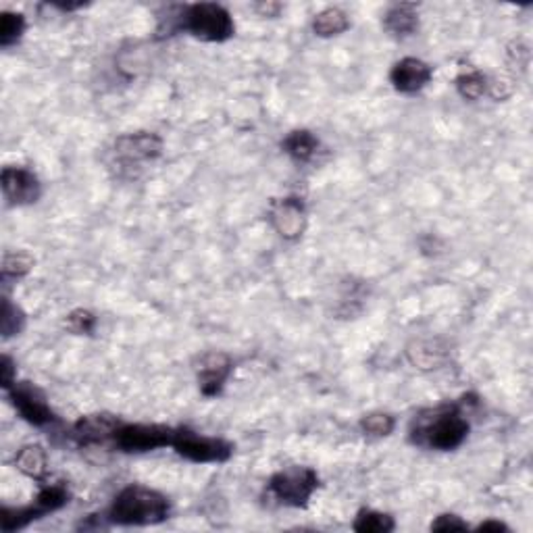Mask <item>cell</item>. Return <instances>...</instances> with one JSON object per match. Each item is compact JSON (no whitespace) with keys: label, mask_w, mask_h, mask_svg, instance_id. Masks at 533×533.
I'll list each match as a JSON object with an SVG mask.
<instances>
[{"label":"cell","mask_w":533,"mask_h":533,"mask_svg":"<svg viewBox=\"0 0 533 533\" xmlns=\"http://www.w3.org/2000/svg\"><path fill=\"white\" fill-rule=\"evenodd\" d=\"M173 450L190 463L222 465L233 457V444L223 438L204 436L190 428H175Z\"/></svg>","instance_id":"obj_6"},{"label":"cell","mask_w":533,"mask_h":533,"mask_svg":"<svg viewBox=\"0 0 533 533\" xmlns=\"http://www.w3.org/2000/svg\"><path fill=\"white\" fill-rule=\"evenodd\" d=\"M53 6L54 9H59V11H63V13H69V11H77V9H82V6H86L84 3H53Z\"/></svg>","instance_id":"obj_31"},{"label":"cell","mask_w":533,"mask_h":533,"mask_svg":"<svg viewBox=\"0 0 533 533\" xmlns=\"http://www.w3.org/2000/svg\"><path fill=\"white\" fill-rule=\"evenodd\" d=\"M123 423L119 417L109 413H96L77 419L71 428V438L80 446H94L111 442L119 425Z\"/></svg>","instance_id":"obj_14"},{"label":"cell","mask_w":533,"mask_h":533,"mask_svg":"<svg viewBox=\"0 0 533 533\" xmlns=\"http://www.w3.org/2000/svg\"><path fill=\"white\" fill-rule=\"evenodd\" d=\"M407 357L410 365L421 371L439 369L448 359V348L439 340H419L407 348Z\"/></svg>","instance_id":"obj_16"},{"label":"cell","mask_w":533,"mask_h":533,"mask_svg":"<svg viewBox=\"0 0 533 533\" xmlns=\"http://www.w3.org/2000/svg\"><path fill=\"white\" fill-rule=\"evenodd\" d=\"M17 381V375H15V362L9 357V354H3V360H0V386L6 392L13 383Z\"/></svg>","instance_id":"obj_28"},{"label":"cell","mask_w":533,"mask_h":533,"mask_svg":"<svg viewBox=\"0 0 533 533\" xmlns=\"http://www.w3.org/2000/svg\"><path fill=\"white\" fill-rule=\"evenodd\" d=\"M254 9H257L262 17H277L281 11V5L280 3H261V5L254 6Z\"/></svg>","instance_id":"obj_29"},{"label":"cell","mask_w":533,"mask_h":533,"mask_svg":"<svg viewBox=\"0 0 533 533\" xmlns=\"http://www.w3.org/2000/svg\"><path fill=\"white\" fill-rule=\"evenodd\" d=\"M454 86L465 101H479L483 94H488V75L479 69H469L457 75Z\"/></svg>","instance_id":"obj_21"},{"label":"cell","mask_w":533,"mask_h":533,"mask_svg":"<svg viewBox=\"0 0 533 533\" xmlns=\"http://www.w3.org/2000/svg\"><path fill=\"white\" fill-rule=\"evenodd\" d=\"M359 428L369 438H388L396 429V419L383 410H373V413L360 417Z\"/></svg>","instance_id":"obj_22"},{"label":"cell","mask_w":533,"mask_h":533,"mask_svg":"<svg viewBox=\"0 0 533 533\" xmlns=\"http://www.w3.org/2000/svg\"><path fill=\"white\" fill-rule=\"evenodd\" d=\"M489 529H494V531H508V525H504L500 521H483V523L478 525V531H489Z\"/></svg>","instance_id":"obj_30"},{"label":"cell","mask_w":533,"mask_h":533,"mask_svg":"<svg viewBox=\"0 0 533 533\" xmlns=\"http://www.w3.org/2000/svg\"><path fill=\"white\" fill-rule=\"evenodd\" d=\"M35 265V259L30 252L17 251V252H6L3 259V281L6 283L9 280L17 281L21 277H25L32 271Z\"/></svg>","instance_id":"obj_24"},{"label":"cell","mask_w":533,"mask_h":533,"mask_svg":"<svg viewBox=\"0 0 533 533\" xmlns=\"http://www.w3.org/2000/svg\"><path fill=\"white\" fill-rule=\"evenodd\" d=\"M471 402H475L471 396H463L460 402H448L421 410L409 428L410 444L438 452L457 450L467 442L471 431V423L465 413Z\"/></svg>","instance_id":"obj_1"},{"label":"cell","mask_w":533,"mask_h":533,"mask_svg":"<svg viewBox=\"0 0 533 533\" xmlns=\"http://www.w3.org/2000/svg\"><path fill=\"white\" fill-rule=\"evenodd\" d=\"M352 529L357 533H390L396 529V521L392 515L380 513L373 508H362L354 518Z\"/></svg>","instance_id":"obj_20"},{"label":"cell","mask_w":533,"mask_h":533,"mask_svg":"<svg viewBox=\"0 0 533 533\" xmlns=\"http://www.w3.org/2000/svg\"><path fill=\"white\" fill-rule=\"evenodd\" d=\"M319 488V475L311 467H288L273 473L267 483V494L290 508L309 507Z\"/></svg>","instance_id":"obj_5"},{"label":"cell","mask_w":533,"mask_h":533,"mask_svg":"<svg viewBox=\"0 0 533 533\" xmlns=\"http://www.w3.org/2000/svg\"><path fill=\"white\" fill-rule=\"evenodd\" d=\"M348 27H350V21L342 9H336V6H330L315 15L312 19V32L319 38H333V35L344 34Z\"/></svg>","instance_id":"obj_19"},{"label":"cell","mask_w":533,"mask_h":533,"mask_svg":"<svg viewBox=\"0 0 533 533\" xmlns=\"http://www.w3.org/2000/svg\"><path fill=\"white\" fill-rule=\"evenodd\" d=\"M175 428L159 423H121L111 444L119 452L127 454H142L153 452L159 448H172Z\"/></svg>","instance_id":"obj_7"},{"label":"cell","mask_w":533,"mask_h":533,"mask_svg":"<svg viewBox=\"0 0 533 533\" xmlns=\"http://www.w3.org/2000/svg\"><path fill=\"white\" fill-rule=\"evenodd\" d=\"M38 486H40L38 496H35L32 504H27V507H19V508L3 507V510H0V528H3L5 533L24 529L30 523L38 521V518L51 513H56V510H61L63 507H67L69 504L71 492L65 481H59V483L40 481Z\"/></svg>","instance_id":"obj_4"},{"label":"cell","mask_w":533,"mask_h":533,"mask_svg":"<svg viewBox=\"0 0 533 533\" xmlns=\"http://www.w3.org/2000/svg\"><path fill=\"white\" fill-rule=\"evenodd\" d=\"M25 327V312L17 304L11 302V298H3V317H0V331L3 338L19 336Z\"/></svg>","instance_id":"obj_25"},{"label":"cell","mask_w":533,"mask_h":533,"mask_svg":"<svg viewBox=\"0 0 533 533\" xmlns=\"http://www.w3.org/2000/svg\"><path fill=\"white\" fill-rule=\"evenodd\" d=\"M431 531H467L469 525L460 518L459 515H452V513H446V515H439L436 517V521L431 523Z\"/></svg>","instance_id":"obj_27"},{"label":"cell","mask_w":533,"mask_h":533,"mask_svg":"<svg viewBox=\"0 0 533 533\" xmlns=\"http://www.w3.org/2000/svg\"><path fill=\"white\" fill-rule=\"evenodd\" d=\"M98 319L92 311L86 309H75L71 311L65 319V327L74 333V336H92L96 330Z\"/></svg>","instance_id":"obj_26"},{"label":"cell","mask_w":533,"mask_h":533,"mask_svg":"<svg viewBox=\"0 0 533 533\" xmlns=\"http://www.w3.org/2000/svg\"><path fill=\"white\" fill-rule=\"evenodd\" d=\"M383 30L392 38L404 40L419 32V6L415 3H396L383 15Z\"/></svg>","instance_id":"obj_15"},{"label":"cell","mask_w":533,"mask_h":533,"mask_svg":"<svg viewBox=\"0 0 533 533\" xmlns=\"http://www.w3.org/2000/svg\"><path fill=\"white\" fill-rule=\"evenodd\" d=\"M0 186H3V196L11 207H25V204H35L42 196V183L32 169L9 165L3 169L0 175Z\"/></svg>","instance_id":"obj_11"},{"label":"cell","mask_w":533,"mask_h":533,"mask_svg":"<svg viewBox=\"0 0 533 533\" xmlns=\"http://www.w3.org/2000/svg\"><path fill=\"white\" fill-rule=\"evenodd\" d=\"M172 515V502L159 489L132 483L121 489L106 508L104 521L121 528H148L167 521Z\"/></svg>","instance_id":"obj_2"},{"label":"cell","mask_w":533,"mask_h":533,"mask_svg":"<svg viewBox=\"0 0 533 533\" xmlns=\"http://www.w3.org/2000/svg\"><path fill=\"white\" fill-rule=\"evenodd\" d=\"M319 148H321V142L311 130H294L281 140V151L298 165H304V163L315 159Z\"/></svg>","instance_id":"obj_17"},{"label":"cell","mask_w":533,"mask_h":533,"mask_svg":"<svg viewBox=\"0 0 533 533\" xmlns=\"http://www.w3.org/2000/svg\"><path fill=\"white\" fill-rule=\"evenodd\" d=\"M167 35L173 32L190 34L192 38L222 44L236 35V24L232 13L217 3H194L183 5L173 17H169L165 30Z\"/></svg>","instance_id":"obj_3"},{"label":"cell","mask_w":533,"mask_h":533,"mask_svg":"<svg viewBox=\"0 0 533 533\" xmlns=\"http://www.w3.org/2000/svg\"><path fill=\"white\" fill-rule=\"evenodd\" d=\"M233 373V360L225 352L202 354L196 367L198 388L204 398H215L223 392L227 380Z\"/></svg>","instance_id":"obj_12"},{"label":"cell","mask_w":533,"mask_h":533,"mask_svg":"<svg viewBox=\"0 0 533 533\" xmlns=\"http://www.w3.org/2000/svg\"><path fill=\"white\" fill-rule=\"evenodd\" d=\"M433 80V67L415 56H404L390 69V84L400 94L413 96Z\"/></svg>","instance_id":"obj_13"},{"label":"cell","mask_w":533,"mask_h":533,"mask_svg":"<svg viewBox=\"0 0 533 533\" xmlns=\"http://www.w3.org/2000/svg\"><path fill=\"white\" fill-rule=\"evenodd\" d=\"M15 469L19 473H24L25 478H30L34 481H46V473H48V457L46 450L40 444H27L21 448V450L15 454Z\"/></svg>","instance_id":"obj_18"},{"label":"cell","mask_w":533,"mask_h":533,"mask_svg":"<svg viewBox=\"0 0 533 533\" xmlns=\"http://www.w3.org/2000/svg\"><path fill=\"white\" fill-rule=\"evenodd\" d=\"M269 223L283 240L294 242L307 230V204L301 196L275 198L267 211Z\"/></svg>","instance_id":"obj_10"},{"label":"cell","mask_w":533,"mask_h":533,"mask_svg":"<svg viewBox=\"0 0 533 533\" xmlns=\"http://www.w3.org/2000/svg\"><path fill=\"white\" fill-rule=\"evenodd\" d=\"M25 15L24 13L3 11L0 13V46L9 48L17 44L21 35L25 32Z\"/></svg>","instance_id":"obj_23"},{"label":"cell","mask_w":533,"mask_h":533,"mask_svg":"<svg viewBox=\"0 0 533 533\" xmlns=\"http://www.w3.org/2000/svg\"><path fill=\"white\" fill-rule=\"evenodd\" d=\"M6 396L24 421H27L34 428H51L59 417L51 409L46 394L32 381H15L6 390Z\"/></svg>","instance_id":"obj_9"},{"label":"cell","mask_w":533,"mask_h":533,"mask_svg":"<svg viewBox=\"0 0 533 533\" xmlns=\"http://www.w3.org/2000/svg\"><path fill=\"white\" fill-rule=\"evenodd\" d=\"M163 138L154 132H133L123 133L113 144V156L121 172L142 169L144 163H153L163 154Z\"/></svg>","instance_id":"obj_8"}]
</instances>
